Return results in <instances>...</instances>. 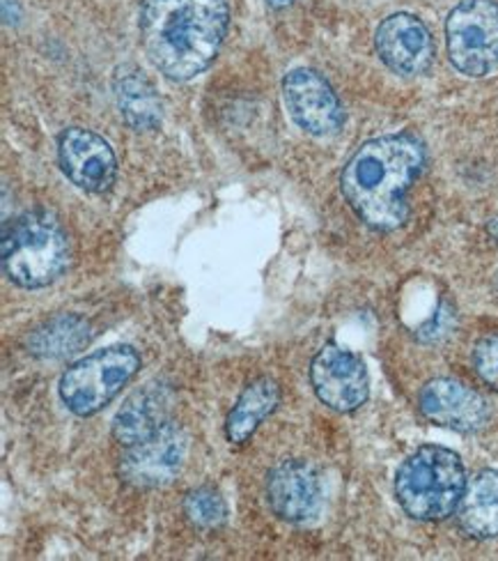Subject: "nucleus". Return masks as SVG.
<instances>
[{"mask_svg":"<svg viewBox=\"0 0 498 561\" xmlns=\"http://www.w3.org/2000/svg\"><path fill=\"white\" fill-rule=\"evenodd\" d=\"M425 167V146L414 134L368 140L340 175L347 205L366 226L391 232L409 219L407 194Z\"/></svg>","mask_w":498,"mask_h":561,"instance_id":"nucleus-1","label":"nucleus"},{"mask_svg":"<svg viewBox=\"0 0 498 561\" xmlns=\"http://www.w3.org/2000/svg\"><path fill=\"white\" fill-rule=\"evenodd\" d=\"M228 21V0H142L140 42L161 75L188 81L219 56Z\"/></svg>","mask_w":498,"mask_h":561,"instance_id":"nucleus-2","label":"nucleus"},{"mask_svg":"<svg viewBox=\"0 0 498 561\" xmlns=\"http://www.w3.org/2000/svg\"><path fill=\"white\" fill-rule=\"evenodd\" d=\"M69 261V238L54 215L33 209L3 224L0 263L12 284L28 290L51 286Z\"/></svg>","mask_w":498,"mask_h":561,"instance_id":"nucleus-3","label":"nucleus"},{"mask_svg":"<svg viewBox=\"0 0 498 561\" xmlns=\"http://www.w3.org/2000/svg\"><path fill=\"white\" fill-rule=\"evenodd\" d=\"M466 490L462 458L443 447L427 444L414 451L395 477V497L412 518L435 523L460 508Z\"/></svg>","mask_w":498,"mask_h":561,"instance_id":"nucleus-4","label":"nucleus"},{"mask_svg":"<svg viewBox=\"0 0 498 561\" xmlns=\"http://www.w3.org/2000/svg\"><path fill=\"white\" fill-rule=\"evenodd\" d=\"M140 357L131 345H111L69 366L60 378V399L77 416L104 410L136 376Z\"/></svg>","mask_w":498,"mask_h":561,"instance_id":"nucleus-5","label":"nucleus"},{"mask_svg":"<svg viewBox=\"0 0 498 561\" xmlns=\"http://www.w3.org/2000/svg\"><path fill=\"white\" fill-rule=\"evenodd\" d=\"M445 44L450 62L471 79H483L498 69V3L462 0L448 14Z\"/></svg>","mask_w":498,"mask_h":561,"instance_id":"nucleus-6","label":"nucleus"},{"mask_svg":"<svg viewBox=\"0 0 498 561\" xmlns=\"http://www.w3.org/2000/svg\"><path fill=\"white\" fill-rule=\"evenodd\" d=\"M290 118L315 138L336 136L345 127V108L331 83L311 67H297L282 81Z\"/></svg>","mask_w":498,"mask_h":561,"instance_id":"nucleus-7","label":"nucleus"},{"mask_svg":"<svg viewBox=\"0 0 498 561\" xmlns=\"http://www.w3.org/2000/svg\"><path fill=\"white\" fill-rule=\"evenodd\" d=\"M311 382L317 399L343 414L366 405L370 396V378L363 359L334 343L320 350L313 359Z\"/></svg>","mask_w":498,"mask_h":561,"instance_id":"nucleus-8","label":"nucleus"},{"mask_svg":"<svg viewBox=\"0 0 498 561\" xmlns=\"http://www.w3.org/2000/svg\"><path fill=\"white\" fill-rule=\"evenodd\" d=\"M62 173L88 194H104L115 184L117 159L108 140L83 127H69L58 136Z\"/></svg>","mask_w":498,"mask_h":561,"instance_id":"nucleus-9","label":"nucleus"},{"mask_svg":"<svg viewBox=\"0 0 498 561\" xmlns=\"http://www.w3.org/2000/svg\"><path fill=\"white\" fill-rule=\"evenodd\" d=\"M374 46L382 62L399 77H420L435 62L432 33L407 12L391 14L379 23Z\"/></svg>","mask_w":498,"mask_h":561,"instance_id":"nucleus-10","label":"nucleus"},{"mask_svg":"<svg viewBox=\"0 0 498 561\" xmlns=\"http://www.w3.org/2000/svg\"><path fill=\"white\" fill-rule=\"evenodd\" d=\"M184 460V431L177 424H165L152 437L129 447L120 462V474L134 488H161L179 474Z\"/></svg>","mask_w":498,"mask_h":561,"instance_id":"nucleus-11","label":"nucleus"},{"mask_svg":"<svg viewBox=\"0 0 498 561\" xmlns=\"http://www.w3.org/2000/svg\"><path fill=\"white\" fill-rule=\"evenodd\" d=\"M267 500L278 518L297 525L311 523L324 500L317 467L299 458L278 462L267 477Z\"/></svg>","mask_w":498,"mask_h":561,"instance_id":"nucleus-12","label":"nucleus"},{"mask_svg":"<svg viewBox=\"0 0 498 561\" xmlns=\"http://www.w3.org/2000/svg\"><path fill=\"white\" fill-rule=\"evenodd\" d=\"M418 403L425 419L458 433H476L489 421V405L483 396L453 378L427 382Z\"/></svg>","mask_w":498,"mask_h":561,"instance_id":"nucleus-13","label":"nucleus"},{"mask_svg":"<svg viewBox=\"0 0 498 561\" xmlns=\"http://www.w3.org/2000/svg\"><path fill=\"white\" fill-rule=\"evenodd\" d=\"M171 410L173 391L165 385L150 382L134 391L117 410L113 419V437L125 447H134V444L152 437L165 424H171Z\"/></svg>","mask_w":498,"mask_h":561,"instance_id":"nucleus-14","label":"nucleus"},{"mask_svg":"<svg viewBox=\"0 0 498 561\" xmlns=\"http://www.w3.org/2000/svg\"><path fill=\"white\" fill-rule=\"evenodd\" d=\"M113 95L123 121L136 131H152L163 121V104L152 81L134 65L115 69Z\"/></svg>","mask_w":498,"mask_h":561,"instance_id":"nucleus-15","label":"nucleus"},{"mask_svg":"<svg viewBox=\"0 0 498 561\" xmlns=\"http://www.w3.org/2000/svg\"><path fill=\"white\" fill-rule=\"evenodd\" d=\"M460 525L473 539L498 536V470H485L466 483L460 502Z\"/></svg>","mask_w":498,"mask_h":561,"instance_id":"nucleus-16","label":"nucleus"},{"mask_svg":"<svg viewBox=\"0 0 498 561\" xmlns=\"http://www.w3.org/2000/svg\"><path fill=\"white\" fill-rule=\"evenodd\" d=\"M92 341V327L77 313H65L37 327L28 334V353L39 359H67Z\"/></svg>","mask_w":498,"mask_h":561,"instance_id":"nucleus-17","label":"nucleus"},{"mask_svg":"<svg viewBox=\"0 0 498 561\" xmlns=\"http://www.w3.org/2000/svg\"><path fill=\"white\" fill-rule=\"evenodd\" d=\"M280 403V387L271 378H259L251 382L240 401L230 410L225 435L232 444H244L253 437L259 424L278 408Z\"/></svg>","mask_w":498,"mask_h":561,"instance_id":"nucleus-18","label":"nucleus"},{"mask_svg":"<svg viewBox=\"0 0 498 561\" xmlns=\"http://www.w3.org/2000/svg\"><path fill=\"white\" fill-rule=\"evenodd\" d=\"M184 513L196 527L213 529L225 523L228 506L225 500L213 488H196L184 500Z\"/></svg>","mask_w":498,"mask_h":561,"instance_id":"nucleus-19","label":"nucleus"},{"mask_svg":"<svg viewBox=\"0 0 498 561\" xmlns=\"http://www.w3.org/2000/svg\"><path fill=\"white\" fill-rule=\"evenodd\" d=\"M473 366H476L480 380L498 391V334H491L476 345Z\"/></svg>","mask_w":498,"mask_h":561,"instance_id":"nucleus-20","label":"nucleus"},{"mask_svg":"<svg viewBox=\"0 0 498 561\" xmlns=\"http://www.w3.org/2000/svg\"><path fill=\"white\" fill-rule=\"evenodd\" d=\"M267 3L271 5V8H276V10H282V8H290L294 0H267Z\"/></svg>","mask_w":498,"mask_h":561,"instance_id":"nucleus-21","label":"nucleus"},{"mask_svg":"<svg viewBox=\"0 0 498 561\" xmlns=\"http://www.w3.org/2000/svg\"><path fill=\"white\" fill-rule=\"evenodd\" d=\"M487 230H489V236H494L496 240H498V217L496 219H491L489 221V226H487Z\"/></svg>","mask_w":498,"mask_h":561,"instance_id":"nucleus-22","label":"nucleus"}]
</instances>
